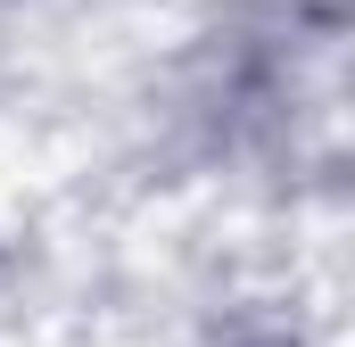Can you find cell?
Returning <instances> with one entry per match:
<instances>
[{"label": "cell", "mask_w": 355, "mask_h": 347, "mask_svg": "<svg viewBox=\"0 0 355 347\" xmlns=\"http://www.w3.org/2000/svg\"><path fill=\"white\" fill-rule=\"evenodd\" d=\"M190 347H322V331L306 323L297 298H281V289H240V298H215V306L198 314Z\"/></svg>", "instance_id": "6da1fadb"}]
</instances>
